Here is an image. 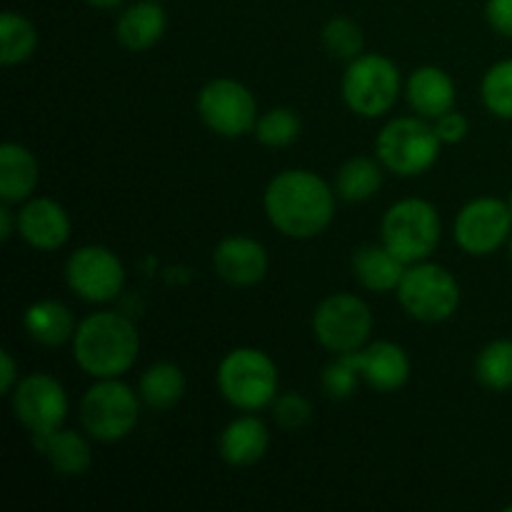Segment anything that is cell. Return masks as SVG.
Instances as JSON below:
<instances>
[{"label":"cell","mask_w":512,"mask_h":512,"mask_svg":"<svg viewBox=\"0 0 512 512\" xmlns=\"http://www.w3.org/2000/svg\"><path fill=\"white\" fill-rule=\"evenodd\" d=\"M335 188L313 170H283L268 183L263 208L270 225L285 238L310 240L335 218Z\"/></svg>","instance_id":"cell-1"},{"label":"cell","mask_w":512,"mask_h":512,"mask_svg":"<svg viewBox=\"0 0 512 512\" xmlns=\"http://www.w3.org/2000/svg\"><path fill=\"white\" fill-rule=\"evenodd\" d=\"M140 333L125 315L103 310L80 320L73 335V358L90 378H120L135 365Z\"/></svg>","instance_id":"cell-2"},{"label":"cell","mask_w":512,"mask_h":512,"mask_svg":"<svg viewBox=\"0 0 512 512\" xmlns=\"http://www.w3.org/2000/svg\"><path fill=\"white\" fill-rule=\"evenodd\" d=\"M278 365L258 348H235L220 360L218 390L233 408L255 413L278 398Z\"/></svg>","instance_id":"cell-3"},{"label":"cell","mask_w":512,"mask_h":512,"mask_svg":"<svg viewBox=\"0 0 512 512\" xmlns=\"http://www.w3.org/2000/svg\"><path fill=\"white\" fill-rule=\"evenodd\" d=\"M443 223L433 203L423 198L398 200L380 223V240L405 265L423 263L438 250Z\"/></svg>","instance_id":"cell-4"},{"label":"cell","mask_w":512,"mask_h":512,"mask_svg":"<svg viewBox=\"0 0 512 512\" xmlns=\"http://www.w3.org/2000/svg\"><path fill=\"white\" fill-rule=\"evenodd\" d=\"M140 420V395L120 378H103L90 385L80 400V425L100 443L128 438Z\"/></svg>","instance_id":"cell-5"},{"label":"cell","mask_w":512,"mask_h":512,"mask_svg":"<svg viewBox=\"0 0 512 512\" xmlns=\"http://www.w3.org/2000/svg\"><path fill=\"white\" fill-rule=\"evenodd\" d=\"M345 105L360 118H380L400 95V70L380 53H363L350 60L340 83Z\"/></svg>","instance_id":"cell-6"},{"label":"cell","mask_w":512,"mask_h":512,"mask_svg":"<svg viewBox=\"0 0 512 512\" xmlns=\"http://www.w3.org/2000/svg\"><path fill=\"white\" fill-rule=\"evenodd\" d=\"M440 145L435 125L425 123V118H395L378 133L375 155L390 173L415 178L433 168Z\"/></svg>","instance_id":"cell-7"},{"label":"cell","mask_w":512,"mask_h":512,"mask_svg":"<svg viewBox=\"0 0 512 512\" xmlns=\"http://www.w3.org/2000/svg\"><path fill=\"white\" fill-rule=\"evenodd\" d=\"M395 293L405 313L420 323H445L460 308V285L455 275L428 260L408 265Z\"/></svg>","instance_id":"cell-8"},{"label":"cell","mask_w":512,"mask_h":512,"mask_svg":"<svg viewBox=\"0 0 512 512\" xmlns=\"http://www.w3.org/2000/svg\"><path fill=\"white\" fill-rule=\"evenodd\" d=\"M373 333V313L368 303L353 293H333L313 313V335L335 355L365 348Z\"/></svg>","instance_id":"cell-9"},{"label":"cell","mask_w":512,"mask_h":512,"mask_svg":"<svg viewBox=\"0 0 512 512\" xmlns=\"http://www.w3.org/2000/svg\"><path fill=\"white\" fill-rule=\"evenodd\" d=\"M198 115L223 138H243L253 133L260 118L253 93L233 78H218L203 85L198 93Z\"/></svg>","instance_id":"cell-10"},{"label":"cell","mask_w":512,"mask_h":512,"mask_svg":"<svg viewBox=\"0 0 512 512\" xmlns=\"http://www.w3.org/2000/svg\"><path fill=\"white\" fill-rule=\"evenodd\" d=\"M68 288L88 303H110L125 285V268L105 245H83L65 263Z\"/></svg>","instance_id":"cell-11"},{"label":"cell","mask_w":512,"mask_h":512,"mask_svg":"<svg viewBox=\"0 0 512 512\" xmlns=\"http://www.w3.org/2000/svg\"><path fill=\"white\" fill-rule=\"evenodd\" d=\"M15 418L30 430V435H43L63 428L68 418V393L58 378L48 373H30L18 380L10 393Z\"/></svg>","instance_id":"cell-12"},{"label":"cell","mask_w":512,"mask_h":512,"mask_svg":"<svg viewBox=\"0 0 512 512\" xmlns=\"http://www.w3.org/2000/svg\"><path fill=\"white\" fill-rule=\"evenodd\" d=\"M455 243L468 255H490L510 240L512 210L500 198L470 200L455 218Z\"/></svg>","instance_id":"cell-13"},{"label":"cell","mask_w":512,"mask_h":512,"mask_svg":"<svg viewBox=\"0 0 512 512\" xmlns=\"http://www.w3.org/2000/svg\"><path fill=\"white\" fill-rule=\"evenodd\" d=\"M215 273L235 288H253L268 275V253L263 245L245 235H230L213 250Z\"/></svg>","instance_id":"cell-14"},{"label":"cell","mask_w":512,"mask_h":512,"mask_svg":"<svg viewBox=\"0 0 512 512\" xmlns=\"http://www.w3.org/2000/svg\"><path fill=\"white\" fill-rule=\"evenodd\" d=\"M18 233L30 248L58 250L70 238V218L53 198H30L18 210Z\"/></svg>","instance_id":"cell-15"},{"label":"cell","mask_w":512,"mask_h":512,"mask_svg":"<svg viewBox=\"0 0 512 512\" xmlns=\"http://www.w3.org/2000/svg\"><path fill=\"white\" fill-rule=\"evenodd\" d=\"M348 355L353 358L360 378L378 393H395L410 380L408 353L390 340L365 345V348Z\"/></svg>","instance_id":"cell-16"},{"label":"cell","mask_w":512,"mask_h":512,"mask_svg":"<svg viewBox=\"0 0 512 512\" xmlns=\"http://www.w3.org/2000/svg\"><path fill=\"white\" fill-rule=\"evenodd\" d=\"M405 95L410 108L425 120H438L440 115L455 110V83L438 65L413 70L405 85Z\"/></svg>","instance_id":"cell-17"},{"label":"cell","mask_w":512,"mask_h":512,"mask_svg":"<svg viewBox=\"0 0 512 512\" xmlns=\"http://www.w3.org/2000/svg\"><path fill=\"white\" fill-rule=\"evenodd\" d=\"M270 433L268 425L258 415H240L220 433V458L233 468H248L260 463L268 453Z\"/></svg>","instance_id":"cell-18"},{"label":"cell","mask_w":512,"mask_h":512,"mask_svg":"<svg viewBox=\"0 0 512 512\" xmlns=\"http://www.w3.org/2000/svg\"><path fill=\"white\" fill-rule=\"evenodd\" d=\"M40 183V165L35 155L20 143H3L0 148V200L8 205L33 198Z\"/></svg>","instance_id":"cell-19"},{"label":"cell","mask_w":512,"mask_h":512,"mask_svg":"<svg viewBox=\"0 0 512 512\" xmlns=\"http://www.w3.org/2000/svg\"><path fill=\"white\" fill-rule=\"evenodd\" d=\"M165 28H168V18L158 0H143L120 13L115 23V38L123 48L140 53V50L153 48L163 38Z\"/></svg>","instance_id":"cell-20"},{"label":"cell","mask_w":512,"mask_h":512,"mask_svg":"<svg viewBox=\"0 0 512 512\" xmlns=\"http://www.w3.org/2000/svg\"><path fill=\"white\" fill-rule=\"evenodd\" d=\"M33 443L48 458L55 473L65 475V478L85 475L93 463V450H90L88 440L75 430L58 428L43 435H33Z\"/></svg>","instance_id":"cell-21"},{"label":"cell","mask_w":512,"mask_h":512,"mask_svg":"<svg viewBox=\"0 0 512 512\" xmlns=\"http://www.w3.org/2000/svg\"><path fill=\"white\" fill-rule=\"evenodd\" d=\"M408 265L390 253L383 243L380 245H363L353 253V273L363 288L373 293H390L398 290Z\"/></svg>","instance_id":"cell-22"},{"label":"cell","mask_w":512,"mask_h":512,"mask_svg":"<svg viewBox=\"0 0 512 512\" xmlns=\"http://www.w3.org/2000/svg\"><path fill=\"white\" fill-rule=\"evenodd\" d=\"M23 328L28 338L35 340V343L58 348V345L73 340L78 325H75V318L68 305L58 303V300H38V303H33L25 310Z\"/></svg>","instance_id":"cell-23"},{"label":"cell","mask_w":512,"mask_h":512,"mask_svg":"<svg viewBox=\"0 0 512 512\" xmlns=\"http://www.w3.org/2000/svg\"><path fill=\"white\" fill-rule=\"evenodd\" d=\"M140 400L153 410H170L183 400L185 375L175 363L160 360L153 363L140 378Z\"/></svg>","instance_id":"cell-24"},{"label":"cell","mask_w":512,"mask_h":512,"mask_svg":"<svg viewBox=\"0 0 512 512\" xmlns=\"http://www.w3.org/2000/svg\"><path fill=\"white\" fill-rule=\"evenodd\" d=\"M383 185V163L373 158H350L335 175V193L345 203H365Z\"/></svg>","instance_id":"cell-25"},{"label":"cell","mask_w":512,"mask_h":512,"mask_svg":"<svg viewBox=\"0 0 512 512\" xmlns=\"http://www.w3.org/2000/svg\"><path fill=\"white\" fill-rule=\"evenodd\" d=\"M38 48V30L25 15L3 13L0 18V63L3 65H20L33 58Z\"/></svg>","instance_id":"cell-26"},{"label":"cell","mask_w":512,"mask_h":512,"mask_svg":"<svg viewBox=\"0 0 512 512\" xmlns=\"http://www.w3.org/2000/svg\"><path fill=\"white\" fill-rule=\"evenodd\" d=\"M475 378L488 390L512 388V340H493L480 350L475 360Z\"/></svg>","instance_id":"cell-27"},{"label":"cell","mask_w":512,"mask_h":512,"mask_svg":"<svg viewBox=\"0 0 512 512\" xmlns=\"http://www.w3.org/2000/svg\"><path fill=\"white\" fill-rule=\"evenodd\" d=\"M480 95L495 118L512 120V58L490 65L480 83Z\"/></svg>","instance_id":"cell-28"},{"label":"cell","mask_w":512,"mask_h":512,"mask_svg":"<svg viewBox=\"0 0 512 512\" xmlns=\"http://www.w3.org/2000/svg\"><path fill=\"white\" fill-rule=\"evenodd\" d=\"M300 130H303V123H300L295 110L273 108L260 115L253 133L268 148H288L300 138Z\"/></svg>","instance_id":"cell-29"},{"label":"cell","mask_w":512,"mask_h":512,"mask_svg":"<svg viewBox=\"0 0 512 512\" xmlns=\"http://www.w3.org/2000/svg\"><path fill=\"white\" fill-rule=\"evenodd\" d=\"M320 38H323L325 50H328L335 60H348L350 63V60H355L358 55H363V48H365L363 28L350 18L328 20L323 33H320Z\"/></svg>","instance_id":"cell-30"},{"label":"cell","mask_w":512,"mask_h":512,"mask_svg":"<svg viewBox=\"0 0 512 512\" xmlns=\"http://www.w3.org/2000/svg\"><path fill=\"white\" fill-rule=\"evenodd\" d=\"M358 380H360V373L348 353L338 355V360L330 363L323 373L325 390H328L330 398L335 400L350 398V395L355 393V388H358Z\"/></svg>","instance_id":"cell-31"},{"label":"cell","mask_w":512,"mask_h":512,"mask_svg":"<svg viewBox=\"0 0 512 512\" xmlns=\"http://www.w3.org/2000/svg\"><path fill=\"white\" fill-rule=\"evenodd\" d=\"M273 418L280 428L300 430L310 423V418H313V405H310V400L303 398L300 393L278 395L273 403Z\"/></svg>","instance_id":"cell-32"},{"label":"cell","mask_w":512,"mask_h":512,"mask_svg":"<svg viewBox=\"0 0 512 512\" xmlns=\"http://www.w3.org/2000/svg\"><path fill=\"white\" fill-rule=\"evenodd\" d=\"M468 130V118H465L463 113H455V110H450V113L440 115V118L435 120V133H438L440 143L445 145L463 143V140L468 138Z\"/></svg>","instance_id":"cell-33"},{"label":"cell","mask_w":512,"mask_h":512,"mask_svg":"<svg viewBox=\"0 0 512 512\" xmlns=\"http://www.w3.org/2000/svg\"><path fill=\"white\" fill-rule=\"evenodd\" d=\"M485 15L495 33L512 38V0H488Z\"/></svg>","instance_id":"cell-34"},{"label":"cell","mask_w":512,"mask_h":512,"mask_svg":"<svg viewBox=\"0 0 512 512\" xmlns=\"http://www.w3.org/2000/svg\"><path fill=\"white\" fill-rule=\"evenodd\" d=\"M18 380H20V375H18V368H15L13 355H10L8 350H3V353H0V393L3 395L13 393V388L18 385Z\"/></svg>","instance_id":"cell-35"},{"label":"cell","mask_w":512,"mask_h":512,"mask_svg":"<svg viewBox=\"0 0 512 512\" xmlns=\"http://www.w3.org/2000/svg\"><path fill=\"white\" fill-rule=\"evenodd\" d=\"M15 230H18V213H13L10 205L3 203L0 205V240L8 243V240L13 238Z\"/></svg>","instance_id":"cell-36"},{"label":"cell","mask_w":512,"mask_h":512,"mask_svg":"<svg viewBox=\"0 0 512 512\" xmlns=\"http://www.w3.org/2000/svg\"><path fill=\"white\" fill-rule=\"evenodd\" d=\"M88 3L95 5V8H118L125 0H88Z\"/></svg>","instance_id":"cell-37"},{"label":"cell","mask_w":512,"mask_h":512,"mask_svg":"<svg viewBox=\"0 0 512 512\" xmlns=\"http://www.w3.org/2000/svg\"><path fill=\"white\" fill-rule=\"evenodd\" d=\"M510 260H512V235H510Z\"/></svg>","instance_id":"cell-38"},{"label":"cell","mask_w":512,"mask_h":512,"mask_svg":"<svg viewBox=\"0 0 512 512\" xmlns=\"http://www.w3.org/2000/svg\"><path fill=\"white\" fill-rule=\"evenodd\" d=\"M508 203H510V210H512V193H510V200H508Z\"/></svg>","instance_id":"cell-39"},{"label":"cell","mask_w":512,"mask_h":512,"mask_svg":"<svg viewBox=\"0 0 512 512\" xmlns=\"http://www.w3.org/2000/svg\"><path fill=\"white\" fill-rule=\"evenodd\" d=\"M508 512H512V505H510V508H508Z\"/></svg>","instance_id":"cell-40"},{"label":"cell","mask_w":512,"mask_h":512,"mask_svg":"<svg viewBox=\"0 0 512 512\" xmlns=\"http://www.w3.org/2000/svg\"><path fill=\"white\" fill-rule=\"evenodd\" d=\"M158 3H160V0H158Z\"/></svg>","instance_id":"cell-41"}]
</instances>
